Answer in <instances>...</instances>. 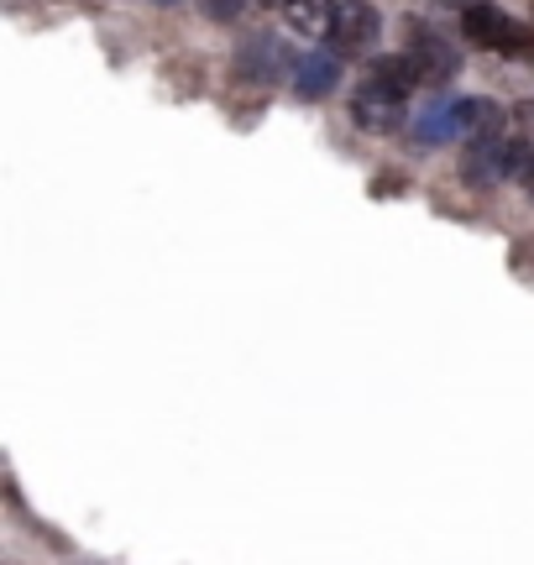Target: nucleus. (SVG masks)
I'll list each match as a JSON object with an SVG mask.
<instances>
[{"instance_id": "1", "label": "nucleus", "mask_w": 534, "mask_h": 565, "mask_svg": "<svg viewBox=\"0 0 534 565\" xmlns=\"http://www.w3.org/2000/svg\"><path fill=\"white\" fill-rule=\"evenodd\" d=\"M461 32H467L477 47H493V53H530L534 47L530 26L514 21L503 6H493V0H472V6L461 11Z\"/></svg>"}, {"instance_id": "2", "label": "nucleus", "mask_w": 534, "mask_h": 565, "mask_svg": "<svg viewBox=\"0 0 534 565\" xmlns=\"http://www.w3.org/2000/svg\"><path fill=\"white\" fill-rule=\"evenodd\" d=\"M530 141L524 137H493V141H472L467 158H461V173L472 183H503L530 173Z\"/></svg>"}, {"instance_id": "3", "label": "nucleus", "mask_w": 534, "mask_h": 565, "mask_svg": "<svg viewBox=\"0 0 534 565\" xmlns=\"http://www.w3.org/2000/svg\"><path fill=\"white\" fill-rule=\"evenodd\" d=\"M404 58H409V68L419 74V84H430V89H440V84H451L456 74H461V47H456L446 32L419 26V21H414Z\"/></svg>"}, {"instance_id": "4", "label": "nucleus", "mask_w": 534, "mask_h": 565, "mask_svg": "<svg viewBox=\"0 0 534 565\" xmlns=\"http://www.w3.org/2000/svg\"><path fill=\"white\" fill-rule=\"evenodd\" d=\"M377 42H383V17H377V6H367V0H346V6H335L330 47H335L341 58H372V53H377Z\"/></svg>"}, {"instance_id": "5", "label": "nucleus", "mask_w": 534, "mask_h": 565, "mask_svg": "<svg viewBox=\"0 0 534 565\" xmlns=\"http://www.w3.org/2000/svg\"><path fill=\"white\" fill-rule=\"evenodd\" d=\"M236 74L252 84H273L293 74V53H288V42L278 32H247V38L236 42Z\"/></svg>"}, {"instance_id": "6", "label": "nucleus", "mask_w": 534, "mask_h": 565, "mask_svg": "<svg viewBox=\"0 0 534 565\" xmlns=\"http://www.w3.org/2000/svg\"><path fill=\"white\" fill-rule=\"evenodd\" d=\"M351 121L372 131V137H388L398 126H409V95H393L383 84H362L356 95H351Z\"/></svg>"}, {"instance_id": "7", "label": "nucleus", "mask_w": 534, "mask_h": 565, "mask_svg": "<svg viewBox=\"0 0 534 565\" xmlns=\"http://www.w3.org/2000/svg\"><path fill=\"white\" fill-rule=\"evenodd\" d=\"M335 84H341V53L335 47H309L293 58V74H288L293 100H325V95H335Z\"/></svg>"}, {"instance_id": "8", "label": "nucleus", "mask_w": 534, "mask_h": 565, "mask_svg": "<svg viewBox=\"0 0 534 565\" xmlns=\"http://www.w3.org/2000/svg\"><path fill=\"white\" fill-rule=\"evenodd\" d=\"M456 137H461V100H430L409 121L414 147H446V141H456Z\"/></svg>"}, {"instance_id": "9", "label": "nucleus", "mask_w": 534, "mask_h": 565, "mask_svg": "<svg viewBox=\"0 0 534 565\" xmlns=\"http://www.w3.org/2000/svg\"><path fill=\"white\" fill-rule=\"evenodd\" d=\"M284 26L305 42H325L335 26V0H284Z\"/></svg>"}, {"instance_id": "10", "label": "nucleus", "mask_w": 534, "mask_h": 565, "mask_svg": "<svg viewBox=\"0 0 534 565\" xmlns=\"http://www.w3.org/2000/svg\"><path fill=\"white\" fill-rule=\"evenodd\" d=\"M493 137H503V110L488 95H467L461 100V141L472 147V141H493Z\"/></svg>"}, {"instance_id": "11", "label": "nucleus", "mask_w": 534, "mask_h": 565, "mask_svg": "<svg viewBox=\"0 0 534 565\" xmlns=\"http://www.w3.org/2000/svg\"><path fill=\"white\" fill-rule=\"evenodd\" d=\"M367 79L383 84V89H393V95H409L414 84H419V74L409 68V58H372Z\"/></svg>"}, {"instance_id": "12", "label": "nucleus", "mask_w": 534, "mask_h": 565, "mask_svg": "<svg viewBox=\"0 0 534 565\" xmlns=\"http://www.w3.org/2000/svg\"><path fill=\"white\" fill-rule=\"evenodd\" d=\"M200 11H205L210 21H236L247 11V0H200Z\"/></svg>"}, {"instance_id": "13", "label": "nucleus", "mask_w": 534, "mask_h": 565, "mask_svg": "<svg viewBox=\"0 0 534 565\" xmlns=\"http://www.w3.org/2000/svg\"><path fill=\"white\" fill-rule=\"evenodd\" d=\"M514 126H519V137L524 141H534V100L514 105Z\"/></svg>"}, {"instance_id": "14", "label": "nucleus", "mask_w": 534, "mask_h": 565, "mask_svg": "<svg viewBox=\"0 0 534 565\" xmlns=\"http://www.w3.org/2000/svg\"><path fill=\"white\" fill-rule=\"evenodd\" d=\"M152 6H184V0H152Z\"/></svg>"}, {"instance_id": "15", "label": "nucleus", "mask_w": 534, "mask_h": 565, "mask_svg": "<svg viewBox=\"0 0 534 565\" xmlns=\"http://www.w3.org/2000/svg\"><path fill=\"white\" fill-rule=\"evenodd\" d=\"M530 194H534V168H530Z\"/></svg>"}]
</instances>
